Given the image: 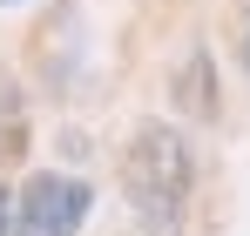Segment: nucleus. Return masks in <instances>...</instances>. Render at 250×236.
Returning <instances> with one entry per match:
<instances>
[{"instance_id": "obj_5", "label": "nucleus", "mask_w": 250, "mask_h": 236, "mask_svg": "<svg viewBox=\"0 0 250 236\" xmlns=\"http://www.w3.org/2000/svg\"><path fill=\"white\" fill-rule=\"evenodd\" d=\"M244 68H250V27H244Z\"/></svg>"}, {"instance_id": "obj_6", "label": "nucleus", "mask_w": 250, "mask_h": 236, "mask_svg": "<svg viewBox=\"0 0 250 236\" xmlns=\"http://www.w3.org/2000/svg\"><path fill=\"white\" fill-rule=\"evenodd\" d=\"M0 7H14V0H0Z\"/></svg>"}, {"instance_id": "obj_3", "label": "nucleus", "mask_w": 250, "mask_h": 236, "mask_svg": "<svg viewBox=\"0 0 250 236\" xmlns=\"http://www.w3.org/2000/svg\"><path fill=\"white\" fill-rule=\"evenodd\" d=\"M169 95H176V108L196 121H216V61H209L203 47H189L183 54V68H176V81H169Z\"/></svg>"}, {"instance_id": "obj_1", "label": "nucleus", "mask_w": 250, "mask_h": 236, "mask_svg": "<svg viewBox=\"0 0 250 236\" xmlns=\"http://www.w3.org/2000/svg\"><path fill=\"white\" fill-rule=\"evenodd\" d=\"M189 189H196V156L183 142L176 121H142L122 149V196L135 223L149 236H176L189 216Z\"/></svg>"}, {"instance_id": "obj_4", "label": "nucleus", "mask_w": 250, "mask_h": 236, "mask_svg": "<svg viewBox=\"0 0 250 236\" xmlns=\"http://www.w3.org/2000/svg\"><path fill=\"white\" fill-rule=\"evenodd\" d=\"M0 236H14V189H0Z\"/></svg>"}, {"instance_id": "obj_2", "label": "nucleus", "mask_w": 250, "mask_h": 236, "mask_svg": "<svg viewBox=\"0 0 250 236\" xmlns=\"http://www.w3.org/2000/svg\"><path fill=\"white\" fill-rule=\"evenodd\" d=\"M95 189L82 176H61V169H34L21 189H14V236H82Z\"/></svg>"}]
</instances>
